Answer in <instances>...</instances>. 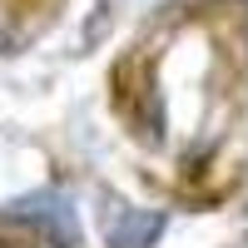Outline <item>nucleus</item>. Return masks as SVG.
Listing matches in <instances>:
<instances>
[{"label": "nucleus", "mask_w": 248, "mask_h": 248, "mask_svg": "<svg viewBox=\"0 0 248 248\" xmlns=\"http://www.w3.org/2000/svg\"><path fill=\"white\" fill-rule=\"evenodd\" d=\"M20 223V229H30L35 238H50L55 248H79V218H75V203L55 189H40V194H25V199H10L5 214Z\"/></svg>", "instance_id": "nucleus-1"}, {"label": "nucleus", "mask_w": 248, "mask_h": 248, "mask_svg": "<svg viewBox=\"0 0 248 248\" xmlns=\"http://www.w3.org/2000/svg\"><path fill=\"white\" fill-rule=\"evenodd\" d=\"M0 248H40V238H35L30 229H20V223L0 218Z\"/></svg>", "instance_id": "nucleus-3"}, {"label": "nucleus", "mask_w": 248, "mask_h": 248, "mask_svg": "<svg viewBox=\"0 0 248 248\" xmlns=\"http://www.w3.org/2000/svg\"><path fill=\"white\" fill-rule=\"evenodd\" d=\"M164 233V214H139V209H119L109 218V248H154Z\"/></svg>", "instance_id": "nucleus-2"}]
</instances>
